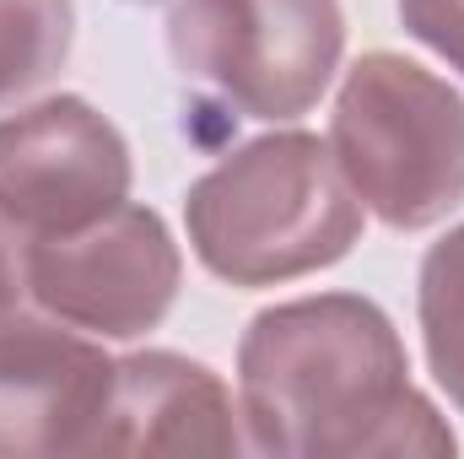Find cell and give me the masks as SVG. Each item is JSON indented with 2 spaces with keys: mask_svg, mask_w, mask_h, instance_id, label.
<instances>
[{
  "mask_svg": "<svg viewBox=\"0 0 464 459\" xmlns=\"http://www.w3.org/2000/svg\"><path fill=\"white\" fill-rule=\"evenodd\" d=\"M237 395L248 449L276 459H443L459 449L438 405L411 384L394 319L356 292L254 314L237 341Z\"/></svg>",
  "mask_w": 464,
  "mask_h": 459,
  "instance_id": "6da1fadb",
  "label": "cell"
},
{
  "mask_svg": "<svg viewBox=\"0 0 464 459\" xmlns=\"http://www.w3.org/2000/svg\"><path fill=\"white\" fill-rule=\"evenodd\" d=\"M184 228L217 281L276 287L341 265L362 238V200L319 135L276 130L189 184Z\"/></svg>",
  "mask_w": 464,
  "mask_h": 459,
  "instance_id": "7a4b0ae2",
  "label": "cell"
},
{
  "mask_svg": "<svg viewBox=\"0 0 464 459\" xmlns=\"http://www.w3.org/2000/svg\"><path fill=\"white\" fill-rule=\"evenodd\" d=\"M330 151L356 200L394 232L464 206V98L427 65L372 49L341 82Z\"/></svg>",
  "mask_w": 464,
  "mask_h": 459,
  "instance_id": "3957f363",
  "label": "cell"
},
{
  "mask_svg": "<svg viewBox=\"0 0 464 459\" xmlns=\"http://www.w3.org/2000/svg\"><path fill=\"white\" fill-rule=\"evenodd\" d=\"M168 54L243 119L308 114L341 71V0H173Z\"/></svg>",
  "mask_w": 464,
  "mask_h": 459,
  "instance_id": "277c9868",
  "label": "cell"
},
{
  "mask_svg": "<svg viewBox=\"0 0 464 459\" xmlns=\"http://www.w3.org/2000/svg\"><path fill=\"white\" fill-rule=\"evenodd\" d=\"M184 259L168 222L146 206H114L76 232L27 243V292L71 330L135 341L179 303Z\"/></svg>",
  "mask_w": 464,
  "mask_h": 459,
  "instance_id": "5b68a950",
  "label": "cell"
},
{
  "mask_svg": "<svg viewBox=\"0 0 464 459\" xmlns=\"http://www.w3.org/2000/svg\"><path fill=\"white\" fill-rule=\"evenodd\" d=\"M130 195V146L87 98L60 93L0 119V217L27 238L76 232Z\"/></svg>",
  "mask_w": 464,
  "mask_h": 459,
  "instance_id": "8992f818",
  "label": "cell"
},
{
  "mask_svg": "<svg viewBox=\"0 0 464 459\" xmlns=\"http://www.w3.org/2000/svg\"><path fill=\"white\" fill-rule=\"evenodd\" d=\"M114 356L44 319H0V459L92 454L109 400Z\"/></svg>",
  "mask_w": 464,
  "mask_h": 459,
  "instance_id": "52a82bcc",
  "label": "cell"
},
{
  "mask_svg": "<svg viewBox=\"0 0 464 459\" xmlns=\"http://www.w3.org/2000/svg\"><path fill=\"white\" fill-rule=\"evenodd\" d=\"M227 384L179 351H135L114 367V400L92 454H237Z\"/></svg>",
  "mask_w": 464,
  "mask_h": 459,
  "instance_id": "ba28073f",
  "label": "cell"
},
{
  "mask_svg": "<svg viewBox=\"0 0 464 459\" xmlns=\"http://www.w3.org/2000/svg\"><path fill=\"white\" fill-rule=\"evenodd\" d=\"M76 38V0H0V109L60 76Z\"/></svg>",
  "mask_w": 464,
  "mask_h": 459,
  "instance_id": "9c48e42d",
  "label": "cell"
},
{
  "mask_svg": "<svg viewBox=\"0 0 464 459\" xmlns=\"http://www.w3.org/2000/svg\"><path fill=\"white\" fill-rule=\"evenodd\" d=\"M416 314H421L427 367L438 389L464 411V228L427 249L416 281Z\"/></svg>",
  "mask_w": 464,
  "mask_h": 459,
  "instance_id": "30bf717a",
  "label": "cell"
},
{
  "mask_svg": "<svg viewBox=\"0 0 464 459\" xmlns=\"http://www.w3.org/2000/svg\"><path fill=\"white\" fill-rule=\"evenodd\" d=\"M400 22L464 76V0H400Z\"/></svg>",
  "mask_w": 464,
  "mask_h": 459,
  "instance_id": "8fae6325",
  "label": "cell"
},
{
  "mask_svg": "<svg viewBox=\"0 0 464 459\" xmlns=\"http://www.w3.org/2000/svg\"><path fill=\"white\" fill-rule=\"evenodd\" d=\"M27 298V243L22 228L0 217V319H11Z\"/></svg>",
  "mask_w": 464,
  "mask_h": 459,
  "instance_id": "7c38bea8",
  "label": "cell"
},
{
  "mask_svg": "<svg viewBox=\"0 0 464 459\" xmlns=\"http://www.w3.org/2000/svg\"><path fill=\"white\" fill-rule=\"evenodd\" d=\"M130 5H146V0H130Z\"/></svg>",
  "mask_w": 464,
  "mask_h": 459,
  "instance_id": "4fadbf2b",
  "label": "cell"
}]
</instances>
